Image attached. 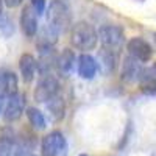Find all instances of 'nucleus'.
<instances>
[{
  "label": "nucleus",
  "mask_w": 156,
  "mask_h": 156,
  "mask_svg": "<svg viewBox=\"0 0 156 156\" xmlns=\"http://www.w3.org/2000/svg\"><path fill=\"white\" fill-rule=\"evenodd\" d=\"M142 69H144V67L140 66V61H137L133 56L128 55L123 59V64H122V80L128 81V83L137 81L139 76H140Z\"/></svg>",
  "instance_id": "4468645a"
},
{
  "label": "nucleus",
  "mask_w": 156,
  "mask_h": 156,
  "mask_svg": "<svg viewBox=\"0 0 156 156\" xmlns=\"http://www.w3.org/2000/svg\"><path fill=\"white\" fill-rule=\"evenodd\" d=\"M76 72L83 80H92L98 72V61L89 53H81L76 58Z\"/></svg>",
  "instance_id": "9d476101"
},
{
  "label": "nucleus",
  "mask_w": 156,
  "mask_h": 156,
  "mask_svg": "<svg viewBox=\"0 0 156 156\" xmlns=\"http://www.w3.org/2000/svg\"><path fill=\"white\" fill-rule=\"evenodd\" d=\"M70 42L76 50H81V51L94 50L98 42L97 30L86 20L76 22L70 28Z\"/></svg>",
  "instance_id": "f257e3e1"
},
{
  "label": "nucleus",
  "mask_w": 156,
  "mask_h": 156,
  "mask_svg": "<svg viewBox=\"0 0 156 156\" xmlns=\"http://www.w3.org/2000/svg\"><path fill=\"white\" fill-rule=\"evenodd\" d=\"M58 36H59L58 31H55L53 28H50L48 25H45V27L41 30V33H39V37H37V42H36L37 50H41V48H53L56 41H58Z\"/></svg>",
  "instance_id": "f3484780"
},
{
  "label": "nucleus",
  "mask_w": 156,
  "mask_h": 156,
  "mask_svg": "<svg viewBox=\"0 0 156 156\" xmlns=\"http://www.w3.org/2000/svg\"><path fill=\"white\" fill-rule=\"evenodd\" d=\"M97 34H98V41L101 42L103 48L117 51L125 44V33H123V28L119 27V25H111V23L101 25Z\"/></svg>",
  "instance_id": "7ed1b4c3"
},
{
  "label": "nucleus",
  "mask_w": 156,
  "mask_h": 156,
  "mask_svg": "<svg viewBox=\"0 0 156 156\" xmlns=\"http://www.w3.org/2000/svg\"><path fill=\"white\" fill-rule=\"evenodd\" d=\"M58 94H59L58 78L53 76L51 73H44L36 83V87L33 90V98L37 103H47Z\"/></svg>",
  "instance_id": "20e7f679"
},
{
  "label": "nucleus",
  "mask_w": 156,
  "mask_h": 156,
  "mask_svg": "<svg viewBox=\"0 0 156 156\" xmlns=\"http://www.w3.org/2000/svg\"><path fill=\"white\" fill-rule=\"evenodd\" d=\"M22 2H23V0H3V5L8 6V8H16V6H19Z\"/></svg>",
  "instance_id": "4be33fe9"
},
{
  "label": "nucleus",
  "mask_w": 156,
  "mask_h": 156,
  "mask_svg": "<svg viewBox=\"0 0 156 156\" xmlns=\"http://www.w3.org/2000/svg\"><path fill=\"white\" fill-rule=\"evenodd\" d=\"M19 23L22 33L27 37H34L37 34L39 30V22H37V12L31 8V5H27L22 8L20 17H19Z\"/></svg>",
  "instance_id": "1a4fd4ad"
},
{
  "label": "nucleus",
  "mask_w": 156,
  "mask_h": 156,
  "mask_svg": "<svg viewBox=\"0 0 156 156\" xmlns=\"http://www.w3.org/2000/svg\"><path fill=\"white\" fill-rule=\"evenodd\" d=\"M0 112H2V101H0Z\"/></svg>",
  "instance_id": "b1692460"
},
{
  "label": "nucleus",
  "mask_w": 156,
  "mask_h": 156,
  "mask_svg": "<svg viewBox=\"0 0 156 156\" xmlns=\"http://www.w3.org/2000/svg\"><path fill=\"white\" fill-rule=\"evenodd\" d=\"M19 78L11 70L0 72V100L9 98L19 92Z\"/></svg>",
  "instance_id": "9b49d317"
},
{
  "label": "nucleus",
  "mask_w": 156,
  "mask_h": 156,
  "mask_svg": "<svg viewBox=\"0 0 156 156\" xmlns=\"http://www.w3.org/2000/svg\"><path fill=\"white\" fill-rule=\"evenodd\" d=\"M3 16V0H0V17Z\"/></svg>",
  "instance_id": "5701e85b"
},
{
  "label": "nucleus",
  "mask_w": 156,
  "mask_h": 156,
  "mask_svg": "<svg viewBox=\"0 0 156 156\" xmlns=\"http://www.w3.org/2000/svg\"><path fill=\"white\" fill-rule=\"evenodd\" d=\"M76 66V55L72 48H64L61 53L56 56L55 62V69L62 75V76H69L72 70Z\"/></svg>",
  "instance_id": "f8f14e48"
},
{
  "label": "nucleus",
  "mask_w": 156,
  "mask_h": 156,
  "mask_svg": "<svg viewBox=\"0 0 156 156\" xmlns=\"http://www.w3.org/2000/svg\"><path fill=\"white\" fill-rule=\"evenodd\" d=\"M0 156H25V147L9 126L0 128Z\"/></svg>",
  "instance_id": "39448f33"
},
{
  "label": "nucleus",
  "mask_w": 156,
  "mask_h": 156,
  "mask_svg": "<svg viewBox=\"0 0 156 156\" xmlns=\"http://www.w3.org/2000/svg\"><path fill=\"white\" fill-rule=\"evenodd\" d=\"M14 31H16V27L9 17H5V16L0 17V36L8 39L14 34Z\"/></svg>",
  "instance_id": "aec40b11"
},
{
  "label": "nucleus",
  "mask_w": 156,
  "mask_h": 156,
  "mask_svg": "<svg viewBox=\"0 0 156 156\" xmlns=\"http://www.w3.org/2000/svg\"><path fill=\"white\" fill-rule=\"evenodd\" d=\"M45 105H47V109H48L51 120L58 122V120L64 119V115H66V100H64L59 94L55 95L51 100H48Z\"/></svg>",
  "instance_id": "dca6fc26"
},
{
  "label": "nucleus",
  "mask_w": 156,
  "mask_h": 156,
  "mask_svg": "<svg viewBox=\"0 0 156 156\" xmlns=\"http://www.w3.org/2000/svg\"><path fill=\"white\" fill-rule=\"evenodd\" d=\"M19 72L25 83H31L37 72V59L31 53H23L19 59Z\"/></svg>",
  "instance_id": "ddd939ff"
},
{
  "label": "nucleus",
  "mask_w": 156,
  "mask_h": 156,
  "mask_svg": "<svg viewBox=\"0 0 156 156\" xmlns=\"http://www.w3.org/2000/svg\"><path fill=\"white\" fill-rule=\"evenodd\" d=\"M140 89L147 94H156V62L148 67H144L139 76Z\"/></svg>",
  "instance_id": "2eb2a0df"
},
{
  "label": "nucleus",
  "mask_w": 156,
  "mask_h": 156,
  "mask_svg": "<svg viewBox=\"0 0 156 156\" xmlns=\"http://www.w3.org/2000/svg\"><path fill=\"white\" fill-rule=\"evenodd\" d=\"M47 25L58 33L66 31L72 25V12L62 0H51L45 11Z\"/></svg>",
  "instance_id": "f03ea898"
},
{
  "label": "nucleus",
  "mask_w": 156,
  "mask_h": 156,
  "mask_svg": "<svg viewBox=\"0 0 156 156\" xmlns=\"http://www.w3.org/2000/svg\"><path fill=\"white\" fill-rule=\"evenodd\" d=\"M25 114H27L28 117V122L30 125L34 128V129H45L47 126V119H45V115L44 112L39 109V108H34V106H28V108H25Z\"/></svg>",
  "instance_id": "a211bd4d"
},
{
  "label": "nucleus",
  "mask_w": 156,
  "mask_h": 156,
  "mask_svg": "<svg viewBox=\"0 0 156 156\" xmlns=\"http://www.w3.org/2000/svg\"><path fill=\"white\" fill-rule=\"evenodd\" d=\"M126 50L128 55L133 56L134 59L140 61V62H148L153 56V48L151 45L142 37H131L126 42Z\"/></svg>",
  "instance_id": "6e6552de"
},
{
  "label": "nucleus",
  "mask_w": 156,
  "mask_h": 156,
  "mask_svg": "<svg viewBox=\"0 0 156 156\" xmlns=\"http://www.w3.org/2000/svg\"><path fill=\"white\" fill-rule=\"evenodd\" d=\"M80 156H86V154H80Z\"/></svg>",
  "instance_id": "393cba45"
},
{
  "label": "nucleus",
  "mask_w": 156,
  "mask_h": 156,
  "mask_svg": "<svg viewBox=\"0 0 156 156\" xmlns=\"http://www.w3.org/2000/svg\"><path fill=\"white\" fill-rule=\"evenodd\" d=\"M30 5L37 14H42L45 11V0H30Z\"/></svg>",
  "instance_id": "412c9836"
},
{
  "label": "nucleus",
  "mask_w": 156,
  "mask_h": 156,
  "mask_svg": "<svg viewBox=\"0 0 156 156\" xmlns=\"http://www.w3.org/2000/svg\"><path fill=\"white\" fill-rule=\"evenodd\" d=\"M98 66L105 70L106 73H111L115 66H117V58H115V51L108 50V48H103L100 51V64Z\"/></svg>",
  "instance_id": "6ab92c4d"
},
{
  "label": "nucleus",
  "mask_w": 156,
  "mask_h": 156,
  "mask_svg": "<svg viewBox=\"0 0 156 156\" xmlns=\"http://www.w3.org/2000/svg\"><path fill=\"white\" fill-rule=\"evenodd\" d=\"M67 140L61 131H50L41 140V153L42 156H61L66 151Z\"/></svg>",
  "instance_id": "423d86ee"
},
{
  "label": "nucleus",
  "mask_w": 156,
  "mask_h": 156,
  "mask_svg": "<svg viewBox=\"0 0 156 156\" xmlns=\"http://www.w3.org/2000/svg\"><path fill=\"white\" fill-rule=\"evenodd\" d=\"M25 108H27V98H25L23 94L17 92L12 97L8 98V103L3 108V119L6 122H16L19 120L22 114L25 112Z\"/></svg>",
  "instance_id": "0eeeda50"
}]
</instances>
